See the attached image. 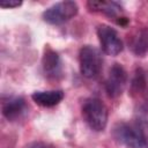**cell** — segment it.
<instances>
[{
  "label": "cell",
  "mask_w": 148,
  "mask_h": 148,
  "mask_svg": "<svg viewBox=\"0 0 148 148\" xmlns=\"http://www.w3.org/2000/svg\"><path fill=\"white\" fill-rule=\"evenodd\" d=\"M82 116L87 125L96 132H101L108 124V109L98 98H88L82 105Z\"/></svg>",
  "instance_id": "cell-1"
},
{
  "label": "cell",
  "mask_w": 148,
  "mask_h": 148,
  "mask_svg": "<svg viewBox=\"0 0 148 148\" xmlns=\"http://www.w3.org/2000/svg\"><path fill=\"white\" fill-rule=\"evenodd\" d=\"M114 139L127 148H143L146 138L139 126L134 123H118L112 131Z\"/></svg>",
  "instance_id": "cell-2"
},
{
  "label": "cell",
  "mask_w": 148,
  "mask_h": 148,
  "mask_svg": "<svg viewBox=\"0 0 148 148\" xmlns=\"http://www.w3.org/2000/svg\"><path fill=\"white\" fill-rule=\"evenodd\" d=\"M80 71L88 79L96 77L102 69V57L99 51L90 45H86L80 50Z\"/></svg>",
  "instance_id": "cell-3"
},
{
  "label": "cell",
  "mask_w": 148,
  "mask_h": 148,
  "mask_svg": "<svg viewBox=\"0 0 148 148\" xmlns=\"http://www.w3.org/2000/svg\"><path fill=\"white\" fill-rule=\"evenodd\" d=\"M79 7L74 1H61L49 7L43 13V18L49 24H61L77 14Z\"/></svg>",
  "instance_id": "cell-4"
},
{
  "label": "cell",
  "mask_w": 148,
  "mask_h": 148,
  "mask_svg": "<svg viewBox=\"0 0 148 148\" xmlns=\"http://www.w3.org/2000/svg\"><path fill=\"white\" fill-rule=\"evenodd\" d=\"M97 36L104 53L109 56H117L123 51V42L113 28L102 24L97 28Z\"/></svg>",
  "instance_id": "cell-5"
},
{
  "label": "cell",
  "mask_w": 148,
  "mask_h": 148,
  "mask_svg": "<svg viewBox=\"0 0 148 148\" xmlns=\"http://www.w3.org/2000/svg\"><path fill=\"white\" fill-rule=\"evenodd\" d=\"M127 81V74L124 67L119 64H114L109 72V75L105 81V90L108 95L112 98L118 97L124 91V88L126 86Z\"/></svg>",
  "instance_id": "cell-6"
},
{
  "label": "cell",
  "mask_w": 148,
  "mask_h": 148,
  "mask_svg": "<svg viewBox=\"0 0 148 148\" xmlns=\"http://www.w3.org/2000/svg\"><path fill=\"white\" fill-rule=\"evenodd\" d=\"M43 69L47 77H57L61 74V61L57 52L51 49L45 50L43 57Z\"/></svg>",
  "instance_id": "cell-7"
},
{
  "label": "cell",
  "mask_w": 148,
  "mask_h": 148,
  "mask_svg": "<svg viewBox=\"0 0 148 148\" xmlns=\"http://www.w3.org/2000/svg\"><path fill=\"white\" fill-rule=\"evenodd\" d=\"M34 102L44 108H51L59 104L64 98L61 90H49V91H35L31 95Z\"/></svg>",
  "instance_id": "cell-8"
},
{
  "label": "cell",
  "mask_w": 148,
  "mask_h": 148,
  "mask_svg": "<svg viewBox=\"0 0 148 148\" xmlns=\"http://www.w3.org/2000/svg\"><path fill=\"white\" fill-rule=\"evenodd\" d=\"M25 109V102L22 97H9L2 104V113L8 120L17 119Z\"/></svg>",
  "instance_id": "cell-9"
},
{
  "label": "cell",
  "mask_w": 148,
  "mask_h": 148,
  "mask_svg": "<svg viewBox=\"0 0 148 148\" xmlns=\"http://www.w3.org/2000/svg\"><path fill=\"white\" fill-rule=\"evenodd\" d=\"M130 46L134 54L142 57L148 52V28L138 30L131 38Z\"/></svg>",
  "instance_id": "cell-10"
},
{
  "label": "cell",
  "mask_w": 148,
  "mask_h": 148,
  "mask_svg": "<svg viewBox=\"0 0 148 148\" xmlns=\"http://www.w3.org/2000/svg\"><path fill=\"white\" fill-rule=\"evenodd\" d=\"M88 7L91 10H98L103 12L105 15L109 17L113 18H119V21L123 18L121 17V7L116 3V2H108V1H89ZM118 21V22H119Z\"/></svg>",
  "instance_id": "cell-11"
},
{
  "label": "cell",
  "mask_w": 148,
  "mask_h": 148,
  "mask_svg": "<svg viewBox=\"0 0 148 148\" xmlns=\"http://www.w3.org/2000/svg\"><path fill=\"white\" fill-rule=\"evenodd\" d=\"M135 124L139 126L145 138L148 139V101L142 102L135 111Z\"/></svg>",
  "instance_id": "cell-12"
},
{
  "label": "cell",
  "mask_w": 148,
  "mask_h": 148,
  "mask_svg": "<svg viewBox=\"0 0 148 148\" xmlns=\"http://www.w3.org/2000/svg\"><path fill=\"white\" fill-rule=\"evenodd\" d=\"M135 79L133 80V83H132V87L133 89H135L136 91H140L142 90L145 87H146V80H145V75L142 73L141 69H139L136 73H135Z\"/></svg>",
  "instance_id": "cell-13"
},
{
  "label": "cell",
  "mask_w": 148,
  "mask_h": 148,
  "mask_svg": "<svg viewBox=\"0 0 148 148\" xmlns=\"http://www.w3.org/2000/svg\"><path fill=\"white\" fill-rule=\"evenodd\" d=\"M22 5V1L20 0H1L0 6L2 8H16Z\"/></svg>",
  "instance_id": "cell-14"
},
{
  "label": "cell",
  "mask_w": 148,
  "mask_h": 148,
  "mask_svg": "<svg viewBox=\"0 0 148 148\" xmlns=\"http://www.w3.org/2000/svg\"><path fill=\"white\" fill-rule=\"evenodd\" d=\"M24 148H53L51 145L46 143V142H40V141H36V142H31L29 145H27Z\"/></svg>",
  "instance_id": "cell-15"
}]
</instances>
